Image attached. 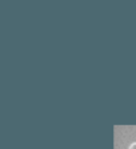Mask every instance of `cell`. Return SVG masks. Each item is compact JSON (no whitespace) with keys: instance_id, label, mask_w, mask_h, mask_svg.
I'll use <instances>...</instances> for the list:
<instances>
[{"instance_id":"6da1fadb","label":"cell","mask_w":136,"mask_h":149,"mask_svg":"<svg viewBox=\"0 0 136 149\" xmlns=\"http://www.w3.org/2000/svg\"><path fill=\"white\" fill-rule=\"evenodd\" d=\"M131 149H136V144H133V145H132V148H131Z\"/></svg>"}]
</instances>
